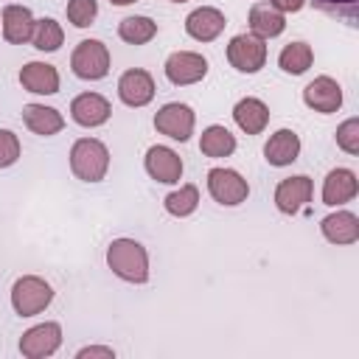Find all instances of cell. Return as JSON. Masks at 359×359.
I'll return each instance as SVG.
<instances>
[{
    "label": "cell",
    "mask_w": 359,
    "mask_h": 359,
    "mask_svg": "<svg viewBox=\"0 0 359 359\" xmlns=\"http://www.w3.org/2000/svg\"><path fill=\"white\" fill-rule=\"evenodd\" d=\"M70 67L84 81H98L109 73V48L101 39H81L70 56Z\"/></svg>",
    "instance_id": "277c9868"
},
{
    "label": "cell",
    "mask_w": 359,
    "mask_h": 359,
    "mask_svg": "<svg viewBox=\"0 0 359 359\" xmlns=\"http://www.w3.org/2000/svg\"><path fill=\"white\" fill-rule=\"evenodd\" d=\"M224 25H227L224 14L213 6H199L185 17V31L196 42H213L224 31Z\"/></svg>",
    "instance_id": "9a60e30c"
},
{
    "label": "cell",
    "mask_w": 359,
    "mask_h": 359,
    "mask_svg": "<svg viewBox=\"0 0 359 359\" xmlns=\"http://www.w3.org/2000/svg\"><path fill=\"white\" fill-rule=\"evenodd\" d=\"M107 264L126 283H146L149 280V252L135 238H115L107 247Z\"/></svg>",
    "instance_id": "6da1fadb"
},
{
    "label": "cell",
    "mask_w": 359,
    "mask_h": 359,
    "mask_svg": "<svg viewBox=\"0 0 359 359\" xmlns=\"http://www.w3.org/2000/svg\"><path fill=\"white\" fill-rule=\"evenodd\" d=\"M109 115H112V107H109V101H107L104 95H98V93H81V95H76V98L70 101V118H73L79 126H87V129L101 126V123L109 121Z\"/></svg>",
    "instance_id": "4fadbf2b"
},
{
    "label": "cell",
    "mask_w": 359,
    "mask_h": 359,
    "mask_svg": "<svg viewBox=\"0 0 359 359\" xmlns=\"http://www.w3.org/2000/svg\"><path fill=\"white\" fill-rule=\"evenodd\" d=\"M303 101H306L309 109L323 112V115H331V112H337L342 107V87L331 76H317L314 81L306 84Z\"/></svg>",
    "instance_id": "7c38bea8"
},
{
    "label": "cell",
    "mask_w": 359,
    "mask_h": 359,
    "mask_svg": "<svg viewBox=\"0 0 359 359\" xmlns=\"http://www.w3.org/2000/svg\"><path fill=\"white\" fill-rule=\"evenodd\" d=\"M208 76V59L202 53H194V50H174L168 59H165V79L177 87H185V84H196Z\"/></svg>",
    "instance_id": "9c48e42d"
},
{
    "label": "cell",
    "mask_w": 359,
    "mask_h": 359,
    "mask_svg": "<svg viewBox=\"0 0 359 359\" xmlns=\"http://www.w3.org/2000/svg\"><path fill=\"white\" fill-rule=\"evenodd\" d=\"M62 345V325L59 323H39L20 337V353L25 359H45L53 356Z\"/></svg>",
    "instance_id": "ba28073f"
},
{
    "label": "cell",
    "mask_w": 359,
    "mask_h": 359,
    "mask_svg": "<svg viewBox=\"0 0 359 359\" xmlns=\"http://www.w3.org/2000/svg\"><path fill=\"white\" fill-rule=\"evenodd\" d=\"M171 3H188V0H171Z\"/></svg>",
    "instance_id": "d590c367"
},
{
    "label": "cell",
    "mask_w": 359,
    "mask_h": 359,
    "mask_svg": "<svg viewBox=\"0 0 359 359\" xmlns=\"http://www.w3.org/2000/svg\"><path fill=\"white\" fill-rule=\"evenodd\" d=\"M233 121L238 123L241 132H247V135H261V132L266 129V123H269V107H266L261 98L247 95V98H241V101L233 107Z\"/></svg>",
    "instance_id": "ffe728a7"
},
{
    "label": "cell",
    "mask_w": 359,
    "mask_h": 359,
    "mask_svg": "<svg viewBox=\"0 0 359 359\" xmlns=\"http://www.w3.org/2000/svg\"><path fill=\"white\" fill-rule=\"evenodd\" d=\"M227 62L238 73H258L266 62V39L255 34H236L227 45Z\"/></svg>",
    "instance_id": "5b68a950"
},
{
    "label": "cell",
    "mask_w": 359,
    "mask_h": 359,
    "mask_svg": "<svg viewBox=\"0 0 359 359\" xmlns=\"http://www.w3.org/2000/svg\"><path fill=\"white\" fill-rule=\"evenodd\" d=\"M53 300V289L45 278L39 275H22L11 286V306L20 317H34L42 314Z\"/></svg>",
    "instance_id": "3957f363"
},
{
    "label": "cell",
    "mask_w": 359,
    "mask_h": 359,
    "mask_svg": "<svg viewBox=\"0 0 359 359\" xmlns=\"http://www.w3.org/2000/svg\"><path fill=\"white\" fill-rule=\"evenodd\" d=\"M22 121L34 135H42V137H50V135L65 129L62 112L53 109V107H45V104H25L22 107Z\"/></svg>",
    "instance_id": "7402d4cb"
},
{
    "label": "cell",
    "mask_w": 359,
    "mask_h": 359,
    "mask_svg": "<svg viewBox=\"0 0 359 359\" xmlns=\"http://www.w3.org/2000/svg\"><path fill=\"white\" fill-rule=\"evenodd\" d=\"M20 160V137L11 129H0V168H8Z\"/></svg>",
    "instance_id": "1f68e13d"
},
{
    "label": "cell",
    "mask_w": 359,
    "mask_h": 359,
    "mask_svg": "<svg viewBox=\"0 0 359 359\" xmlns=\"http://www.w3.org/2000/svg\"><path fill=\"white\" fill-rule=\"evenodd\" d=\"M31 42H34L36 50H42V53H53V50L62 48V42H65V31H62V25H59L56 20L42 17V20L34 22Z\"/></svg>",
    "instance_id": "4316f807"
},
{
    "label": "cell",
    "mask_w": 359,
    "mask_h": 359,
    "mask_svg": "<svg viewBox=\"0 0 359 359\" xmlns=\"http://www.w3.org/2000/svg\"><path fill=\"white\" fill-rule=\"evenodd\" d=\"M76 356H79V359H90V356H104V359H112V356H115V351H112V348H107V345H87V348H81Z\"/></svg>",
    "instance_id": "d6a6232c"
},
{
    "label": "cell",
    "mask_w": 359,
    "mask_h": 359,
    "mask_svg": "<svg viewBox=\"0 0 359 359\" xmlns=\"http://www.w3.org/2000/svg\"><path fill=\"white\" fill-rule=\"evenodd\" d=\"M194 123H196L194 109L188 104H180V101L163 104L154 115V129L171 140H180V143H185L194 135Z\"/></svg>",
    "instance_id": "8992f818"
},
{
    "label": "cell",
    "mask_w": 359,
    "mask_h": 359,
    "mask_svg": "<svg viewBox=\"0 0 359 359\" xmlns=\"http://www.w3.org/2000/svg\"><path fill=\"white\" fill-rule=\"evenodd\" d=\"M320 233L325 236V241L331 244H353L359 238V219L351 210H337L328 213L320 222Z\"/></svg>",
    "instance_id": "44dd1931"
},
{
    "label": "cell",
    "mask_w": 359,
    "mask_h": 359,
    "mask_svg": "<svg viewBox=\"0 0 359 359\" xmlns=\"http://www.w3.org/2000/svg\"><path fill=\"white\" fill-rule=\"evenodd\" d=\"M314 8L325 11V14H334V17H342L345 22H356V11H359V0H309Z\"/></svg>",
    "instance_id": "f546056e"
},
{
    "label": "cell",
    "mask_w": 359,
    "mask_h": 359,
    "mask_svg": "<svg viewBox=\"0 0 359 359\" xmlns=\"http://www.w3.org/2000/svg\"><path fill=\"white\" fill-rule=\"evenodd\" d=\"M112 6H129V3H137V0H109Z\"/></svg>",
    "instance_id": "e575fe53"
},
{
    "label": "cell",
    "mask_w": 359,
    "mask_h": 359,
    "mask_svg": "<svg viewBox=\"0 0 359 359\" xmlns=\"http://www.w3.org/2000/svg\"><path fill=\"white\" fill-rule=\"evenodd\" d=\"M280 14H294V11H300L309 0H269Z\"/></svg>",
    "instance_id": "836d02e7"
},
{
    "label": "cell",
    "mask_w": 359,
    "mask_h": 359,
    "mask_svg": "<svg viewBox=\"0 0 359 359\" xmlns=\"http://www.w3.org/2000/svg\"><path fill=\"white\" fill-rule=\"evenodd\" d=\"M337 146L351 157L359 154V118H348L337 126Z\"/></svg>",
    "instance_id": "4dcf8cb0"
},
{
    "label": "cell",
    "mask_w": 359,
    "mask_h": 359,
    "mask_svg": "<svg viewBox=\"0 0 359 359\" xmlns=\"http://www.w3.org/2000/svg\"><path fill=\"white\" fill-rule=\"evenodd\" d=\"M283 28H286V17L272 3H255L250 8V34L261 39H272V36H280Z\"/></svg>",
    "instance_id": "603a6c76"
},
{
    "label": "cell",
    "mask_w": 359,
    "mask_h": 359,
    "mask_svg": "<svg viewBox=\"0 0 359 359\" xmlns=\"http://www.w3.org/2000/svg\"><path fill=\"white\" fill-rule=\"evenodd\" d=\"M67 20L76 25V28H87L93 25L95 14H98V3L95 0H67Z\"/></svg>",
    "instance_id": "f1b7e54d"
},
{
    "label": "cell",
    "mask_w": 359,
    "mask_h": 359,
    "mask_svg": "<svg viewBox=\"0 0 359 359\" xmlns=\"http://www.w3.org/2000/svg\"><path fill=\"white\" fill-rule=\"evenodd\" d=\"M199 149H202L205 157H230L236 151V137H233V132L227 126L213 123V126H208L202 132Z\"/></svg>",
    "instance_id": "cb8c5ba5"
},
{
    "label": "cell",
    "mask_w": 359,
    "mask_h": 359,
    "mask_svg": "<svg viewBox=\"0 0 359 359\" xmlns=\"http://www.w3.org/2000/svg\"><path fill=\"white\" fill-rule=\"evenodd\" d=\"M20 84L34 95H53L59 93V70L48 62H28L20 70Z\"/></svg>",
    "instance_id": "e0dca14e"
},
{
    "label": "cell",
    "mask_w": 359,
    "mask_h": 359,
    "mask_svg": "<svg viewBox=\"0 0 359 359\" xmlns=\"http://www.w3.org/2000/svg\"><path fill=\"white\" fill-rule=\"evenodd\" d=\"M356 191H359L356 174L351 168H334L323 180V205H328V208L345 205V202H351L356 196Z\"/></svg>",
    "instance_id": "2e32d148"
},
{
    "label": "cell",
    "mask_w": 359,
    "mask_h": 359,
    "mask_svg": "<svg viewBox=\"0 0 359 359\" xmlns=\"http://www.w3.org/2000/svg\"><path fill=\"white\" fill-rule=\"evenodd\" d=\"M70 171L81 182H101L109 171V149L95 137H81L70 146Z\"/></svg>",
    "instance_id": "7a4b0ae2"
},
{
    "label": "cell",
    "mask_w": 359,
    "mask_h": 359,
    "mask_svg": "<svg viewBox=\"0 0 359 359\" xmlns=\"http://www.w3.org/2000/svg\"><path fill=\"white\" fill-rule=\"evenodd\" d=\"M208 191L219 205H227V208L241 205L250 196V185L236 168H210L208 171Z\"/></svg>",
    "instance_id": "52a82bcc"
},
{
    "label": "cell",
    "mask_w": 359,
    "mask_h": 359,
    "mask_svg": "<svg viewBox=\"0 0 359 359\" xmlns=\"http://www.w3.org/2000/svg\"><path fill=\"white\" fill-rule=\"evenodd\" d=\"M311 62H314V50H311L309 42H289V45L280 50V56H278L280 70L289 73V76L306 73V70L311 67Z\"/></svg>",
    "instance_id": "484cf974"
},
{
    "label": "cell",
    "mask_w": 359,
    "mask_h": 359,
    "mask_svg": "<svg viewBox=\"0 0 359 359\" xmlns=\"http://www.w3.org/2000/svg\"><path fill=\"white\" fill-rule=\"evenodd\" d=\"M0 20H3V36H6V42H11V45H22V42L31 39V34H34V22H36L34 14H31V8L11 3V6L3 8Z\"/></svg>",
    "instance_id": "ac0fdd59"
},
{
    "label": "cell",
    "mask_w": 359,
    "mask_h": 359,
    "mask_svg": "<svg viewBox=\"0 0 359 359\" xmlns=\"http://www.w3.org/2000/svg\"><path fill=\"white\" fill-rule=\"evenodd\" d=\"M146 174L157 182L174 185L182 177V157L168 146H151L146 151Z\"/></svg>",
    "instance_id": "5bb4252c"
},
{
    "label": "cell",
    "mask_w": 359,
    "mask_h": 359,
    "mask_svg": "<svg viewBox=\"0 0 359 359\" xmlns=\"http://www.w3.org/2000/svg\"><path fill=\"white\" fill-rule=\"evenodd\" d=\"M154 93H157V87H154V79L149 70L132 67L118 79V98L126 107H146L154 98Z\"/></svg>",
    "instance_id": "8fae6325"
},
{
    "label": "cell",
    "mask_w": 359,
    "mask_h": 359,
    "mask_svg": "<svg viewBox=\"0 0 359 359\" xmlns=\"http://www.w3.org/2000/svg\"><path fill=\"white\" fill-rule=\"evenodd\" d=\"M163 208L171 213V216H177V219H185V216H191L196 208H199V188L196 185H180L177 191H171L165 199H163Z\"/></svg>",
    "instance_id": "83f0119b"
},
{
    "label": "cell",
    "mask_w": 359,
    "mask_h": 359,
    "mask_svg": "<svg viewBox=\"0 0 359 359\" xmlns=\"http://www.w3.org/2000/svg\"><path fill=\"white\" fill-rule=\"evenodd\" d=\"M297 154H300V137H297V132H292V129H278V132L266 140V146H264V157H266V163L275 165V168L292 165V163L297 160Z\"/></svg>",
    "instance_id": "d6986e66"
},
{
    "label": "cell",
    "mask_w": 359,
    "mask_h": 359,
    "mask_svg": "<svg viewBox=\"0 0 359 359\" xmlns=\"http://www.w3.org/2000/svg\"><path fill=\"white\" fill-rule=\"evenodd\" d=\"M118 36L123 42H129V45H146V42H151L157 36V22L151 17H140V14L123 17L118 22Z\"/></svg>",
    "instance_id": "d4e9b609"
},
{
    "label": "cell",
    "mask_w": 359,
    "mask_h": 359,
    "mask_svg": "<svg viewBox=\"0 0 359 359\" xmlns=\"http://www.w3.org/2000/svg\"><path fill=\"white\" fill-rule=\"evenodd\" d=\"M311 194H314L311 177H306V174L286 177L275 188V208L280 213H286V216H294V213H300L311 202Z\"/></svg>",
    "instance_id": "30bf717a"
}]
</instances>
